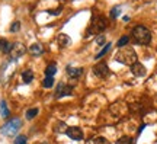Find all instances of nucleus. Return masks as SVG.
<instances>
[{"mask_svg":"<svg viewBox=\"0 0 157 144\" xmlns=\"http://www.w3.org/2000/svg\"><path fill=\"white\" fill-rule=\"evenodd\" d=\"M128 42H130V36H128V35H124V36L119 38V41H118V47L122 48V47H125Z\"/></svg>","mask_w":157,"mask_h":144,"instance_id":"20","label":"nucleus"},{"mask_svg":"<svg viewBox=\"0 0 157 144\" xmlns=\"http://www.w3.org/2000/svg\"><path fill=\"white\" fill-rule=\"evenodd\" d=\"M22 80H24V83H31L33 80V73L31 70H25L22 73Z\"/></svg>","mask_w":157,"mask_h":144,"instance_id":"15","label":"nucleus"},{"mask_svg":"<svg viewBox=\"0 0 157 144\" xmlns=\"http://www.w3.org/2000/svg\"><path fill=\"white\" fill-rule=\"evenodd\" d=\"M57 42L61 48H64V47H67V45L70 44V36L66 35V34H60L57 36Z\"/></svg>","mask_w":157,"mask_h":144,"instance_id":"12","label":"nucleus"},{"mask_svg":"<svg viewBox=\"0 0 157 144\" xmlns=\"http://www.w3.org/2000/svg\"><path fill=\"white\" fill-rule=\"evenodd\" d=\"M19 29H20V22H19V20L13 22V23L10 25V32H13V34H15V32H17Z\"/></svg>","mask_w":157,"mask_h":144,"instance_id":"24","label":"nucleus"},{"mask_svg":"<svg viewBox=\"0 0 157 144\" xmlns=\"http://www.w3.org/2000/svg\"><path fill=\"white\" fill-rule=\"evenodd\" d=\"M73 93V87L67 86L64 83H58V86L55 87V98H63V96H68Z\"/></svg>","mask_w":157,"mask_h":144,"instance_id":"8","label":"nucleus"},{"mask_svg":"<svg viewBox=\"0 0 157 144\" xmlns=\"http://www.w3.org/2000/svg\"><path fill=\"white\" fill-rule=\"evenodd\" d=\"M115 60L121 64H127V66H132L137 61V54L132 50L131 47H127L124 50H121L119 52H116Z\"/></svg>","mask_w":157,"mask_h":144,"instance_id":"2","label":"nucleus"},{"mask_svg":"<svg viewBox=\"0 0 157 144\" xmlns=\"http://www.w3.org/2000/svg\"><path fill=\"white\" fill-rule=\"evenodd\" d=\"M66 134L68 138H71V140H76V141H80L83 140V131L80 130L79 127H68L66 130Z\"/></svg>","mask_w":157,"mask_h":144,"instance_id":"7","label":"nucleus"},{"mask_svg":"<svg viewBox=\"0 0 157 144\" xmlns=\"http://www.w3.org/2000/svg\"><path fill=\"white\" fill-rule=\"evenodd\" d=\"M67 74L70 79H79V77L83 74V68H77V67H71V66H68L67 67Z\"/></svg>","mask_w":157,"mask_h":144,"instance_id":"10","label":"nucleus"},{"mask_svg":"<svg viewBox=\"0 0 157 144\" xmlns=\"http://www.w3.org/2000/svg\"><path fill=\"white\" fill-rule=\"evenodd\" d=\"M105 41H106L105 35H98V36H96V44H98V45H105Z\"/></svg>","mask_w":157,"mask_h":144,"instance_id":"26","label":"nucleus"},{"mask_svg":"<svg viewBox=\"0 0 157 144\" xmlns=\"http://www.w3.org/2000/svg\"><path fill=\"white\" fill-rule=\"evenodd\" d=\"M93 144H111L108 141L105 137H96L95 140H93Z\"/></svg>","mask_w":157,"mask_h":144,"instance_id":"23","label":"nucleus"},{"mask_svg":"<svg viewBox=\"0 0 157 144\" xmlns=\"http://www.w3.org/2000/svg\"><path fill=\"white\" fill-rule=\"evenodd\" d=\"M93 73H95V76L100 77V79H106L111 71H109V67H108L106 63H99L93 67Z\"/></svg>","mask_w":157,"mask_h":144,"instance_id":"6","label":"nucleus"},{"mask_svg":"<svg viewBox=\"0 0 157 144\" xmlns=\"http://www.w3.org/2000/svg\"><path fill=\"white\" fill-rule=\"evenodd\" d=\"M20 127H22L20 118H12L0 128V134L5 137H12V136H15V134H17V131L20 130Z\"/></svg>","mask_w":157,"mask_h":144,"instance_id":"3","label":"nucleus"},{"mask_svg":"<svg viewBox=\"0 0 157 144\" xmlns=\"http://www.w3.org/2000/svg\"><path fill=\"white\" fill-rule=\"evenodd\" d=\"M108 28V20L102 16H95L92 19L90 28H89V34H99V32H103Z\"/></svg>","mask_w":157,"mask_h":144,"instance_id":"4","label":"nucleus"},{"mask_svg":"<svg viewBox=\"0 0 157 144\" xmlns=\"http://www.w3.org/2000/svg\"><path fill=\"white\" fill-rule=\"evenodd\" d=\"M111 48H112V45H111V44H108V45H105V48H103V50L100 51V52L98 54V55H96V57H95V58H96V60H99L100 57H103V55H105V54H106V52H108L109 50H111Z\"/></svg>","mask_w":157,"mask_h":144,"instance_id":"21","label":"nucleus"},{"mask_svg":"<svg viewBox=\"0 0 157 144\" xmlns=\"http://www.w3.org/2000/svg\"><path fill=\"white\" fill-rule=\"evenodd\" d=\"M119 12H121V8H119V6H115V8L111 10V17H112V19H116L118 15H119Z\"/></svg>","mask_w":157,"mask_h":144,"instance_id":"25","label":"nucleus"},{"mask_svg":"<svg viewBox=\"0 0 157 144\" xmlns=\"http://www.w3.org/2000/svg\"><path fill=\"white\" fill-rule=\"evenodd\" d=\"M116 144H134V140H132L131 137L124 136V137H121V138H118Z\"/></svg>","mask_w":157,"mask_h":144,"instance_id":"19","label":"nucleus"},{"mask_svg":"<svg viewBox=\"0 0 157 144\" xmlns=\"http://www.w3.org/2000/svg\"><path fill=\"white\" fill-rule=\"evenodd\" d=\"M38 112H39V109L38 108H32V109H28L26 111V119H33L36 115H38Z\"/></svg>","mask_w":157,"mask_h":144,"instance_id":"17","label":"nucleus"},{"mask_svg":"<svg viewBox=\"0 0 157 144\" xmlns=\"http://www.w3.org/2000/svg\"><path fill=\"white\" fill-rule=\"evenodd\" d=\"M12 48V44L8 42L6 39H0V51L2 52H9Z\"/></svg>","mask_w":157,"mask_h":144,"instance_id":"16","label":"nucleus"},{"mask_svg":"<svg viewBox=\"0 0 157 144\" xmlns=\"http://www.w3.org/2000/svg\"><path fill=\"white\" fill-rule=\"evenodd\" d=\"M29 52L32 54V55H41L42 52H44V47H42V44H32L31 47H29Z\"/></svg>","mask_w":157,"mask_h":144,"instance_id":"11","label":"nucleus"},{"mask_svg":"<svg viewBox=\"0 0 157 144\" xmlns=\"http://www.w3.org/2000/svg\"><path fill=\"white\" fill-rule=\"evenodd\" d=\"M132 38H134L135 42L140 44V45H147L151 41V32L146 26L138 25L132 29Z\"/></svg>","mask_w":157,"mask_h":144,"instance_id":"1","label":"nucleus"},{"mask_svg":"<svg viewBox=\"0 0 157 144\" xmlns=\"http://www.w3.org/2000/svg\"><path fill=\"white\" fill-rule=\"evenodd\" d=\"M60 12H61V6L58 9H55V10H48V13H51V15H58Z\"/></svg>","mask_w":157,"mask_h":144,"instance_id":"27","label":"nucleus"},{"mask_svg":"<svg viewBox=\"0 0 157 144\" xmlns=\"http://www.w3.org/2000/svg\"><path fill=\"white\" fill-rule=\"evenodd\" d=\"M9 108H8V103H6V101H2L0 102V115L3 117V118H8L9 117Z\"/></svg>","mask_w":157,"mask_h":144,"instance_id":"13","label":"nucleus"},{"mask_svg":"<svg viewBox=\"0 0 157 144\" xmlns=\"http://www.w3.org/2000/svg\"><path fill=\"white\" fill-rule=\"evenodd\" d=\"M42 86H44L45 89H50V87H52V86H54V77L47 76L45 79H44V82H42Z\"/></svg>","mask_w":157,"mask_h":144,"instance_id":"18","label":"nucleus"},{"mask_svg":"<svg viewBox=\"0 0 157 144\" xmlns=\"http://www.w3.org/2000/svg\"><path fill=\"white\" fill-rule=\"evenodd\" d=\"M25 52H26L25 45H24V44H19V42L12 44V48H10V51H9L10 58H12V60H17L19 57H22Z\"/></svg>","mask_w":157,"mask_h":144,"instance_id":"5","label":"nucleus"},{"mask_svg":"<svg viewBox=\"0 0 157 144\" xmlns=\"http://www.w3.org/2000/svg\"><path fill=\"white\" fill-rule=\"evenodd\" d=\"M131 71H132V74H134V76H137V77L146 76V73H147L146 67L141 64L140 61H135V63L132 64V66H131Z\"/></svg>","mask_w":157,"mask_h":144,"instance_id":"9","label":"nucleus"},{"mask_svg":"<svg viewBox=\"0 0 157 144\" xmlns=\"http://www.w3.org/2000/svg\"><path fill=\"white\" fill-rule=\"evenodd\" d=\"M28 143V138H26V136H17L16 138H15V144H26Z\"/></svg>","mask_w":157,"mask_h":144,"instance_id":"22","label":"nucleus"},{"mask_svg":"<svg viewBox=\"0 0 157 144\" xmlns=\"http://www.w3.org/2000/svg\"><path fill=\"white\" fill-rule=\"evenodd\" d=\"M55 73H57V66H55L54 63L48 64V66H47V68H45V76L54 77V74H55Z\"/></svg>","mask_w":157,"mask_h":144,"instance_id":"14","label":"nucleus"}]
</instances>
